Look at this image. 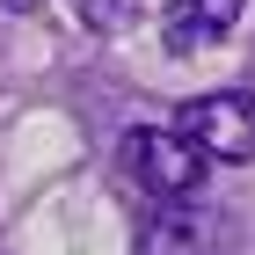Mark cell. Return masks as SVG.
<instances>
[{"label":"cell","mask_w":255,"mask_h":255,"mask_svg":"<svg viewBox=\"0 0 255 255\" xmlns=\"http://www.w3.org/2000/svg\"><path fill=\"white\" fill-rule=\"evenodd\" d=\"M0 7H7V15H37V0H0Z\"/></svg>","instance_id":"obj_6"},{"label":"cell","mask_w":255,"mask_h":255,"mask_svg":"<svg viewBox=\"0 0 255 255\" xmlns=\"http://www.w3.org/2000/svg\"><path fill=\"white\" fill-rule=\"evenodd\" d=\"M219 248H226L219 212H160L138 234V255H219Z\"/></svg>","instance_id":"obj_4"},{"label":"cell","mask_w":255,"mask_h":255,"mask_svg":"<svg viewBox=\"0 0 255 255\" xmlns=\"http://www.w3.org/2000/svg\"><path fill=\"white\" fill-rule=\"evenodd\" d=\"M182 131L204 146V160H255V95L248 88H212L182 102Z\"/></svg>","instance_id":"obj_2"},{"label":"cell","mask_w":255,"mask_h":255,"mask_svg":"<svg viewBox=\"0 0 255 255\" xmlns=\"http://www.w3.org/2000/svg\"><path fill=\"white\" fill-rule=\"evenodd\" d=\"M124 7H131V0H73V15L88 22V29H117Z\"/></svg>","instance_id":"obj_5"},{"label":"cell","mask_w":255,"mask_h":255,"mask_svg":"<svg viewBox=\"0 0 255 255\" xmlns=\"http://www.w3.org/2000/svg\"><path fill=\"white\" fill-rule=\"evenodd\" d=\"M241 7L248 0H168L160 37H168V51H204V44H219L241 22Z\"/></svg>","instance_id":"obj_3"},{"label":"cell","mask_w":255,"mask_h":255,"mask_svg":"<svg viewBox=\"0 0 255 255\" xmlns=\"http://www.w3.org/2000/svg\"><path fill=\"white\" fill-rule=\"evenodd\" d=\"M124 168H131V182H146V190L160 197V204H175V197H197L204 190V146H197L182 124H138V131H124Z\"/></svg>","instance_id":"obj_1"}]
</instances>
